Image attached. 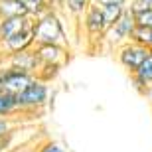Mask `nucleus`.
Returning <instances> with one entry per match:
<instances>
[{
	"label": "nucleus",
	"mask_w": 152,
	"mask_h": 152,
	"mask_svg": "<svg viewBox=\"0 0 152 152\" xmlns=\"http://www.w3.org/2000/svg\"><path fill=\"white\" fill-rule=\"evenodd\" d=\"M34 39L36 44H63L67 45V32L61 18L56 10H48L45 14L36 18L34 22Z\"/></svg>",
	"instance_id": "f257e3e1"
},
{
	"label": "nucleus",
	"mask_w": 152,
	"mask_h": 152,
	"mask_svg": "<svg viewBox=\"0 0 152 152\" xmlns=\"http://www.w3.org/2000/svg\"><path fill=\"white\" fill-rule=\"evenodd\" d=\"M16 99H18L20 113L24 115L39 113L50 101V83L42 81L39 77H34L20 93H16Z\"/></svg>",
	"instance_id": "f03ea898"
},
{
	"label": "nucleus",
	"mask_w": 152,
	"mask_h": 152,
	"mask_svg": "<svg viewBox=\"0 0 152 152\" xmlns=\"http://www.w3.org/2000/svg\"><path fill=\"white\" fill-rule=\"evenodd\" d=\"M115 53H117V61L121 63L129 73H132V71H136V67L146 59V56H150V50L129 39V42L117 45V51H115Z\"/></svg>",
	"instance_id": "7ed1b4c3"
},
{
	"label": "nucleus",
	"mask_w": 152,
	"mask_h": 152,
	"mask_svg": "<svg viewBox=\"0 0 152 152\" xmlns=\"http://www.w3.org/2000/svg\"><path fill=\"white\" fill-rule=\"evenodd\" d=\"M134 24H136L134 22V14H132L129 8H124L123 16L105 30L103 39H107V44H111V45L117 48V45H121V44H124V42H129V39H130V34H132Z\"/></svg>",
	"instance_id": "20e7f679"
},
{
	"label": "nucleus",
	"mask_w": 152,
	"mask_h": 152,
	"mask_svg": "<svg viewBox=\"0 0 152 152\" xmlns=\"http://www.w3.org/2000/svg\"><path fill=\"white\" fill-rule=\"evenodd\" d=\"M34 77H36L34 73L24 71L20 67H14L10 63H6L4 67H0V83H2V89L8 91V93H14V95L20 93Z\"/></svg>",
	"instance_id": "39448f33"
},
{
	"label": "nucleus",
	"mask_w": 152,
	"mask_h": 152,
	"mask_svg": "<svg viewBox=\"0 0 152 152\" xmlns=\"http://www.w3.org/2000/svg\"><path fill=\"white\" fill-rule=\"evenodd\" d=\"M83 30L85 34L89 36L91 39H101L103 36H105V30H107V26H105V20H103V14H101V6L97 4V2H91L89 8L83 12Z\"/></svg>",
	"instance_id": "423d86ee"
},
{
	"label": "nucleus",
	"mask_w": 152,
	"mask_h": 152,
	"mask_svg": "<svg viewBox=\"0 0 152 152\" xmlns=\"http://www.w3.org/2000/svg\"><path fill=\"white\" fill-rule=\"evenodd\" d=\"M34 48L42 63H57L63 67L69 61V50L63 44H34Z\"/></svg>",
	"instance_id": "0eeeda50"
},
{
	"label": "nucleus",
	"mask_w": 152,
	"mask_h": 152,
	"mask_svg": "<svg viewBox=\"0 0 152 152\" xmlns=\"http://www.w3.org/2000/svg\"><path fill=\"white\" fill-rule=\"evenodd\" d=\"M4 59H6V63H10L14 67H20L24 71H30L34 75L39 69V65H42L38 53H36V48H28V50H22V51L8 53V56H4Z\"/></svg>",
	"instance_id": "6e6552de"
},
{
	"label": "nucleus",
	"mask_w": 152,
	"mask_h": 152,
	"mask_svg": "<svg viewBox=\"0 0 152 152\" xmlns=\"http://www.w3.org/2000/svg\"><path fill=\"white\" fill-rule=\"evenodd\" d=\"M36 18L34 16H4L0 20V39H6L10 36L22 32V30H32L34 28Z\"/></svg>",
	"instance_id": "1a4fd4ad"
},
{
	"label": "nucleus",
	"mask_w": 152,
	"mask_h": 152,
	"mask_svg": "<svg viewBox=\"0 0 152 152\" xmlns=\"http://www.w3.org/2000/svg\"><path fill=\"white\" fill-rule=\"evenodd\" d=\"M34 44H36L34 32L32 30H22V32H18V34L10 36V38L0 39V50L4 51V56H8V53H14V51L34 48Z\"/></svg>",
	"instance_id": "9d476101"
},
{
	"label": "nucleus",
	"mask_w": 152,
	"mask_h": 152,
	"mask_svg": "<svg viewBox=\"0 0 152 152\" xmlns=\"http://www.w3.org/2000/svg\"><path fill=\"white\" fill-rule=\"evenodd\" d=\"M26 132L24 124L12 129L10 132L0 136V152H10L12 148H18V146H24V144H30L32 140H22V134Z\"/></svg>",
	"instance_id": "9b49d317"
},
{
	"label": "nucleus",
	"mask_w": 152,
	"mask_h": 152,
	"mask_svg": "<svg viewBox=\"0 0 152 152\" xmlns=\"http://www.w3.org/2000/svg\"><path fill=\"white\" fill-rule=\"evenodd\" d=\"M14 115H20L16 95L2 89L0 91V117H14Z\"/></svg>",
	"instance_id": "f8f14e48"
},
{
	"label": "nucleus",
	"mask_w": 152,
	"mask_h": 152,
	"mask_svg": "<svg viewBox=\"0 0 152 152\" xmlns=\"http://www.w3.org/2000/svg\"><path fill=\"white\" fill-rule=\"evenodd\" d=\"M30 12L22 0H0V16H28Z\"/></svg>",
	"instance_id": "ddd939ff"
},
{
	"label": "nucleus",
	"mask_w": 152,
	"mask_h": 152,
	"mask_svg": "<svg viewBox=\"0 0 152 152\" xmlns=\"http://www.w3.org/2000/svg\"><path fill=\"white\" fill-rule=\"evenodd\" d=\"M130 42L140 44V45H144V48L150 50V48H152V28H148V26H140V24H134L132 34H130Z\"/></svg>",
	"instance_id": "4468645a"
},
{
	"label": "nucleus",
	"mask_w": 152,
	"mask_h": 152,
	"mask_svg": "<svg viewBox=\"0 0 152 152\" xmlns=\"http://www.w3.org/2000/svg\"><path fill=\"white\" fill-rule=\"evenodd\" d=\"M124 8H126V4H103L101 6V14H103V20H105L107 28L123 16Z\"/></svg>",
	"instance_id": "2eb2a0df"
},
{
	"label": "nucleus",
	"mask_w": 152,
	"mask_h": 152,
	"mask_svg": "<svg viewBox=\"0 0 152 152\" xmlns=\"http://www.w3.org/2000/svg\"><path fill=\"white\" fill-rule=\"evenodd\" d=\"M59 71H61V65H57V63H42L39 65V69L36 71V77H39L42 81H53V79L59 75Z\"/></svg>",
	"instance_id": "dca6fc26"
},
{
	"label": "nucleus",
	"mask_w": 152,
	"mask_h": 152,
	"mask_svg": "<svg viewBox=\"0 0 152 152\" xmlns=\"http://www.w3.org/2000/svg\"><path fill=\"white\" fill-rule=\"evenodd\" d=\"M91 2H93V0H65V10L73 18H81L83 12L89 8Z\"/></svg>",
	"instance_id": "f3484780"
},
{
	"label": "nucleus",
	"mask_w": 152,
	"mask_h": 152,
	"mask_svg": "<svg viewBox=\"0 0 152 152\" xmlns=\"http://www.w3.org/2000/svg\"><path fill=\"white\" fill-rule=\"evenodd\" d=\"M132 73H134L138 79H142L146 85L152 83V53L146 56V59H144V61L136 67V71H132Z\"/></svg>",
	"instance_id": "a211bd4d"
},
{
	"label": "nucleus",
	"mask_w": 152,
	"mask_h": 152,
	"mask_svg": "<svg viewBox=\"0 0 152 152\" xmlns=\"http://www.w3.org/2000/svg\"><path fill=\"white\" fill-rule=\"evenodd\" d=\"M22 2L26 4V8H28V12H30V16H34V18L45 14L48 10H51L45 0H22Z\"/></svg>",
	"instance_id": "6ab92c4d"
},
{
	"label": "nucleus",
	"mask_w": 152,
	"mask_h": 152,
	"mask_svg": "<svg viewBox=\"0 0 152 152\" xmlns=\"http://www.w3.org/2000/svg\"><path fill=\"white\" fill-rule=\"evenodd\" d=\"M32 152H67V148L57 140H44V142H38Z\"/></svg>",
	"instance_id": "aec40b11"
},
{
	"label": "nucleus",
	"mask_w": 152,
	"mask_h": 152,
	"mask_svg": "<svg viewBox=\"0 0 152 152\" xmlns=\"http://www.w3.org/2000/svg\"><path fill=\"white\" fill-rule=\"evenodd\" d=\"M20 124L22 123L16 118V115H14V117H0V136L6 134V132H10L12 129H16Z\"/></svg>",
	"instance_id": "412c9836"
},
{
	"label": "nucleus",
	"mask_w": 152,
	"mask_h": 152,
	"mask_svg": "<svg viewBox=\"0 0 152 152\" xmlns=\"http://www.w3.org/2000/svg\"><path fill=\"white\" fill-rule=\"evenodd\" d=\"M126 8H129L132 14L144 12V10H152V0H129V2H126Z\"/></svg>",
	"instance_id": "4be33fe9"
},
{
	"label": "nucleus",
	"mask_w": 152,
	"mask_h": 152,
	"mask_svg": "<svg viewBox=\"0 0 152 152\" xmlns=\"http://www.w3.org/2000/svg\"><path fill=\"white\" fill-rule=\"evenodd\" d=\"M130 83H132V87H134V89L138 91L140 95H144V93H146V87H148V85L144 83L142 79H138L134 73H130Z\"/></svg>",
	"instance_id": "5701e85b"
},
{
	"label": "nucleus",
	"mask_w": 152,
	"mask_h": 152,
	"mask_svg": "<svg viewBox=\"0 0 152 152\" xmlns=\"http://www.w3.org/2000/svg\"><path fill=\"white\" fill-rule=\"evenodd\" d=\"M93 2H97L99 6H103V4H126L129 0H93Z\"/></svg>",
	"instance_id": "b1692460"
},
{
	"label": "nucleus",
	"mask_w": 152,
	"mask_h": 152,
	"mask_svg": "<svg viewBox=\"0 0 152 152\" xmlns=\"http://www.w3.org/2000/svg\"><path fill=\"white\" fill-rule=\"evenodd\" d=\"M142 97H146V101H148V103L152 105V83H150V85L146 87V93H144Z\"/></svg>",
	"instance_id": "393cba45"
},
{
	"label": "nucleus",
	"mask_w": 152,
	"mask_h": 152,
	"mask_svg": "<svg viewBox=\"0 0 152 152\" xmlns=\"http://www.w3.org/2000/svg\"><path fill=\"white\" fill-rule=\"evenodd\" d=\"M0 91H2V83H0Z\"/></svg>",
	"instance_id": "a878e982"
},
{
	"label": "nucleus",
	"mask_w": 152,
	"mask_h": 152,
	"mask_svg": "<svg viewBox=\"0 0 152 152\" xmlns=\"http://www.w3.org/2000/svg\"><path fill=\"white\" fill-rule=\"evenodd\" d=\"M150 53H152V48H150Z\"/></svg>",
	"instance_id": "bb28decb"
},
{
	"label": "nucleus",
	"mask_w": 152,
	"mask_h": 152,
	"mask_svg": "<svg viewBox=\"0 0 152 152\" xmlns=\"http://www.w3.org/2000/svg\"><path fill=\"white\" fill-rule=\"evenodd\" d=\"M0 20H2V16H0Z\"/></svg>",
	"instance_id": "cd10ccee"
}]
</instances>
